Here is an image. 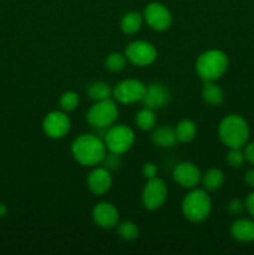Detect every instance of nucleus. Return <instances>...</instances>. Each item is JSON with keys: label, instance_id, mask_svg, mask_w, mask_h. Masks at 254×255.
Segmentation results:
<instances>
[{"label": "nucleus", "instance_id": "nucleus-1", "mask_svg": "<svg viewBox=\"0 0 254 255\" xmlns=\"http://www.w3.org/2000/svg\"><path fill=\"white\" fill-rule=\"evenodd\" d=\"M106 146L101 137L96 134H81L71 144V153L77 163L85 167H95L102 163Z\"/></svg>", "mask_w": 254, "mask_h": 255}, {"label": "nucleus", "instance_id": "nucleus-2", "mask_svg": "<svg viewBox=\"0 0 254 255\" xmlns=\"http://www.w3.org/2000/svg\"><path fill=\"white\" fill-rule=\"evenodd\" d=\"M218 136L228 148H242L249 139L248 122L239 115H228L219 124Z\"/></svg>", "mask_w": 254, "mask_h": 255}, {"label": "nucleus", "instance_id": "nucleus-3", "mask_svg": "<svg viewBox=\"0 0 254 255\" xmlns=\"http://www.w3.org/2000/svg\"><path fill=\"white\" fill-rule=\"evenodd\" d=\"M228 65V56L222 50L212 49L199 55L196 61V71L204 82L216 81L223 76Z\"/></svg>", "mask_w": 254, "mask_h": 255}, {"label": "nucleus", "instance_id": "nucleus-4", "mask_svg": "<svg viewBox=\"0 0 254 255\" xmlns=\"http://www.w3.org/2000/svg\"><path fill=\"white\" fill-rule=\"evenodd\" d=\"M212 211L211 197L206 189L192 188L182 201V213L184 218L193 223H201L206 221Z\"/></svg>", "mask_w": 254, "mask_h": 255}, {"label": "nucleus", "instance_id": "nucleus-5", "mask_svg": "<svg viewBox=\"0 0 254 255\" xmlns=\"http://www.w3.org/2000/svg\"><path fill=\"white\" fill-rule=\"evenodd\" d=\"M119 116V109L114 100L106 99L96 101L87 111L86 120L94 128H109Z\"/></svg>", "mask_w": 254, "mask_h": 255}, {"label": "nucleus", "instance_id": "nucleus-6", "mask_svg": "<svg viewBox=\"0 0 254 255\" xmlns=\"http://www.w3.org/2000/svg\"><path fill=\"white\" fill-rule=\"evenodd\" d=\"M107 151L114 153H126L134 143V133L129 127L125 125H116L107 128L104 137Z\"/></svg>", "mask_w": 254, "mask_h": 255}, {"label": "nucleus", "instance_id": "nucleus-7", "mask_svg": "<svg viewBox=\"0 0 254 255\" xmlns=\"http://www.w3.org/2000/svg\"><path fill=\"white\" fill-rule=\"evenodd\" d=\"M146 89V85L137 79L122 80L112 89V96L120 104H136L142 101Z\"/></svg>", "mask_w": 254, "mask_h": 255}, {"label": "nucleus", "instance_id": "nucleus-8", "mask_svg": "<svg viewBox=\"0 0 254 255\" xmlns=\"http://www.w3.org/2000/svg\"><path fill=\"white\" fill-rule=\"evenodd\" d=\"M125 56H126L127 61L133 64L134 66L144 67L149 66L156 61L157 50L151 42L137 40V41H132L127 45L126 50H125Z\"/></svg>", "mask_w": 254, "mask_h": 255}, {"label": "nucleus", "instance_id": "nucleus-9", "mask_svg": "<svg viewBox=\"0 0 254 255\" xmlns=\"http://www.w3.org/2000/svg\"><path fill=\"white\" fill-rule=\"evenodd\" d=\"M167 186L163 179L153 177L147 179L142 191V204L148 211H157L167 199Z\"/></svg>", "mask_w": 254, "mask_h": 255}, {"label": "nucleus", "instance_id": "nucleus-10", "mask_svg": "<svg viewBox=\"0 0 254 255\" xmlns=\"http://www.w3.org/2000/svg\"><path fill=\"white\" fill-rule=\"evenodd\" d=\"M71 128V121L64 111H52L45 116L42 129L47 137L52 139L64 138Z\"/></svg>", "mask_w": 254, "mask_h": 255}, {"label": "nucleus", "instance_id": "nucleus-11", "mask_svg": "<svg viewBox=\"0 0 254 255\" xmlns=\"http://www.w3.org/2000/svg\"><path fill=\"white\" fill-rule=\"evenodd\" d=\"M143 20L151 29L164 31L172 24L171 11L161 2H149L143 10Z\"/></svg>", "mask_w": 254, "mask_h": 255}, {"label": "nucleus", "instance_id": "nucleus-12", "mask_svg": "<svg viewBox=\"0 0 254 255\" xmlns=\"http://www.w3.org/2000/svg\"><path fill=\"white\" fill-rule=\"evenodd\" d=\"M173 179L183 188H196L201 182L202 173L198 167L191 162H181L173 169Z\"/></svg>", "mask_w": 254, "mask_h": 255}, {"label": "nucleus", "instance_id": "nucleus-13", "mask_svg": "<svg viewBox=\"0 0 254 255\" xmlns=\"http://www.w3.org/2000/svg\"><path fill=\"white\" fill-rule=\"evenodd\" d=\"M92 219L100 228H114L120 219V213L116 207L109 202H100L92 209Z\"/></svg>", "mask_w": 254, "mask_h": 255}, {"label": "nucleus", "instance_id": "nucleus-14", "mask_svg": "<svg viewBox=\"0 0 254 255\" xmlns=\"http://www.w3.org/2000/svg\"><path fill=\"white\" fill-rule=\"evenodd\" d=\"M112 186L111 173L105 167H96L87 176V187L96 196L105 194Z\"/></svg>", "mask_w": 254, "mask_h": 255}, {"label": "nucleus", "instance_id": "nucleus-15", "mask_svg": "<svg viewBox=\"0 0 254 255\" xmlns=\"http://www.w3.org/2000/svg\"><path fill=\"white\" fill-rule=\"evenodd\" d=\"M169 101V91L164 85L151 84L147 86L146 94L142 99L143 107L151 110H158L166 106Z\"/></svg>", "mask_w": 254, "mask_h": 255}, {"label": "nucleus", "instance_id": "nucleus-16", "mask_svg": "<svg viewBox=\"0 0 254 255\" xmlns=\"http://www.w3.org/2000/svg\"><path fill=\"white\" fill-rule=\"evenodd\" d=\"M231 234L236 241L242 243H249L254 241V221L241 218L233 222L231 227Z\"/></svg>", "mask_w": 254, "mask_h": 255}, {"label": "nucleus", "instance_id": "nucleus-17", "mask_svg": "<svg viewBox=\"0 0 254 255\" xmlns=\"http://www.w3.org/2000/svg\"><path fill=\"white\" fill-rule=\"evenodd\" d=\"M151 141L154 146L162 147V148H169L173 147L177 142L176 129L171 126H161L153 131L151 136Z\"/></svg>", "mask_w": 254, "mask_h": 255}, {"label": "nucleus", "instance_id": "nucleus-18", "mask_svg": "<svg viewBox=\"0 0 254 255\" xmlns=\"http://www.w3.org/2000/svg\"><path fill=\"white\" fill-rule=\"evenodd\" d=\"M202 99L211 106H218L223 102L224 92L214 81H206L202 89Z\"/></svg>", "mask_w": 254, "mask_h": 255}, {"label": "nucleus", "instance_id": "nucleus-19", "mask_svg": "<svg viewBox=\"0 0 254 255\" xmlns=\"http://www.w3.org/2000/svg\"><path fill=\"white\" fill-rule=\"evenodd\" d=\"M202 184L207 191H217L224 183V173L218 168H209L202 174Z\"/></svg>", "mask_w": 254, "mask_h": 255}, {"label": "nucleus", "instance_id": "nucleus-20", "mask_svg": "<svg viewBox=\"0 0 254 255\" xmlns=\"http://www.w3.org/2000/svg\"><path fill=\"white\" fill-rule=\"evenodd\" d=\"M176 136L177 141L182 142V143H188L192 139L196 137L197 133V126L192 120L184 119L178 122L176 126Z\"/></svg>", "mask_w": 254, "mask_h": 255}, {"label": "nucleus", "instance_id": "nucleus-21", "mask_svg": "<svg viewBox=\"0 0 254 255\" xmlns=\"http://www.w3.org/2000/svg\"><path fill=\"white\" fill-rule=\"evenodd\" d=\"M142 21H143V16L141 14L136 11H129L122 16L120 26H121V30L125 34L132 35L139 31L142 26Z\"/></svg>", "mask_w": 254, "mask_h": 255}, {"label": "nucleus", "instance_id": "nucleus-22", "mask_svg": "<svg viewBox=\"0 0 254 255\" xmlns=\"http://www.w3.org/2000/svg\"><path fill=\"white\" fill-rule=\"evenodd\" d=\"M134 121H136L137 127H138L139 129H142V131H149V129H153L157 122L154 110L143 107V109H141L136 114Z\"/></svg>", "mask_w": 254, "mask_h": 255}, {"label": "nucleus", "instance_id": "nucleus-23", "mask_svg": "<svg viewBox=\"0 0 254 255\" xmlns=\"http://www.w3.org/2000/svg\"><path fill=\"white\" fill-rule=\"evenodd\" d=\"M87 94L95 101H101V100L111 99L112 89L107 82L97 81L90 85L89 89H87Z\"/></svg>", "mask_w": 254, "mask_h": 255}, {"label": "nucleus", "instance_id": "nucleus-24", "mask_svg": "<svg viewBox=\"0 0 254 255\" xmlns=\"http://www.w3.org/2000/svg\"><path fill=\"white\" fill-rule=\"evenodd\" d=\"M126 56L125 54H120V52H112L105 60V66L109 71L111 72H120L121 70L125 69L126 66Z\"/></svg>", "mask_w": 254, "mask_h": 255}, {"label": "nucleus", "instance_id": "nucleus-25", "mask_svg": "<svg viewBox=\"0 0 254 255\" xmlns=\"http://www.w3.org/2000/svg\"><path fill=\"white\" fill-rule=\"evenodd\" d=\"M80 97L75 91H66L60 97V107L64 112H71L79 106Z\"/></svg>", "mask_w": 254, "mask_h": 255}, {"label": "nucleus", "instance_id": "nucleus-26", "mask_svg": "<svg viewBox=\"0 0 254 255\" xmlns=\"http://www.w3.org/2000/svg\"><path fill=\"white\" fill-rule=\"evenodd\" d=\"M117 233L124 241H134L138 237V227L133 222H122L117 228Z\"/></svg>", "mask_w": 254, "mask_h": 255}, {"label": "nucleus", "instance_id": "nucleus-27", "mask_svg": "<svg viewBox=\"0 0 254 255\" xmlns=\"http://www.w3.org/2000/svg\"><path fill=\"white\" fill-rule=\"evenodd\" d=\"M226 158L229 166L233 168H241L246 162V156H244V151H242V148H229Z\"/></svg>", "mask_w": 254, "mask_h": 255}, {"label": "nucleus", "instance_id": "nucleus-28", "mask_svg": "<svg viewBox=\"0 0 254 255\" xmlns=\"http://www.w3.org/2000/svg\"><path fill=\"white\" fill-rule=\"evenodd\" d=\"M102 163H104L105 168H107L109 171H111V169L119 168L120 163H121V159H120V154L114 153V152H109V153L105 154L104 159H102Z\"/></svg>", "mask_w": 254, "mask_h": 255}, {"label": "nucleus", "instance_id": "nucleus-29", "mask_svg": "<svg viewBox=\"0 0 254 255\" xmlns=\"http://www.w3.org/2000/svg\"><path fill=\"white\" fill-rule=\"evenodd\" d=\"M244 207H246V204L242 203V201H239V199H232L227 204V211L231 214H233V216H238V214H241L243 212Z\"/></svg>", "mask_w": 254, "mask_h": 255}, {"label": "nucleus", "instance_id": "nucleus-30", "mask_svg": "<svg viewBox=\"0 0 254 255\" xmlns=\"http://www.w3.org/2000/svg\"><path fill=\"white\" fill-rule=\"evenodd\" d=\"M142 174L146 179H151L153 177H156L157 174V167L156 164L152 163V162H147V163L143 164L142 167Z\"/></svg>", "mask_w": 254, "mask_h": 255}, {"label": "nucleus", "instance_id": "nucleus-31", "mask_svg": "<svg viewBox=\"0 0 254 255\" xmlns=\"http://www.w3.org/2000/svg\"><path fill=\"white\" fill-rule=\"evenodd\" d=\"M244 156H246V161L254 166V142H251V143L246 144V148H244Z\"/></svg>", "mask_w": 254, "mask_h": 255}, {"label": "nucleus", "instance_id": "nucleus-32", "mask_svg": "<svg viewBox=\"0 0 254 255\" xmlns=\"http://www.w3.org/2000/svg\"><path fill=\"white\" fill-rule=\"evenodd\" d=\"M246 208L248 209L249 214L254 218V191L247 197L246 199Z\"/></svg>", "mask_w": 254, "mask_h": 255}, {"label": "nucleus", "instance_id": "nucleus-33", "mask_svg": "<svg viewBox=\"0 0 254 255\" xmlns=\"http://www.w3.org/2000/svg\"><path fill=\"white\" fill-rule=\"evenodd\" d=\"M244 181L248 184L251 188H254V168L249 169L246 172V176H244Z\"/></svg>", "mask_w": 254, "mask_h": 255}, {"label": "nucleus", "instance_id": "nucleus-34", "mask_svg": "<svg viewBox=\"0 0 254 255\" xmlns=\"http://www.w3.org/2000/svg\"><path fill=\"white\" fill-rule=\"evenodd\" d=\"M7 209L6 207H5V204L0 203V218H2V217H5V214H6Z\"/></svg>", "mask_w": 254, "mask_h": 255}]
</instances>
